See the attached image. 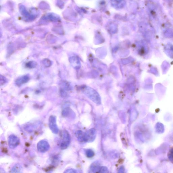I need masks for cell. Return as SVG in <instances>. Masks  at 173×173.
Wrapping results in <instances>:
<instances>
[{
  "label": "cell",
  "mask_w": 173,
  "mask_h": 173,
  "mask_svg": "<svg viewBox=\"0 0 173 173\" xmlns=\"http://www.w3.org/2000/svg\"><path fill=\"white\" fill-rule=\"evenodd\" d=\"M71 142V137L68 131L64 130L63 133V138L61 143V149L62 150L66 149L68 147Z\"/></svg>",
  "instance_id": "obj_1"
},
{
  "label": "cell",
  "mask_w": 173,
  "mask_h": 173,
  "mask_svg": "<svg viewBox=\"0 0 173 173\" xmlns=\"http://www.w3.org/2000/svg\"><path fill=\"white\" fill-rule=\"evenodd\" d=\"M96 136V131L94 128L89 130L84 134L85 142H92L94 141Z\"/></svg>",
  "instance_id": "obj_2"
},
{
  "label": "cell",
  "mask_w": 173,
  "mask_h": 173,
  "mask_svg": "<svg viewBox=\"0 0 173 173\" xmlns=\"http://www.w3.org/2000/svg\"><path fill=\"white\" fill-rule=\"evenodd\" d=\"M48 125L52 132L54 134H57L59 128L57 124V118L55 116H50L48 120Z\"/></svg>",
  "instance_id": "obj_3"
},
{
  "label": "cell",
  "mask_w": 173,
  "mask_h": 173,
  "mask_svg": "<svg viewBox=\"0 0 173 173\" xmlns=\"http://www.w3.org/2000/svg\"><path fill=\"white\" fill-rule=\"evenodd\" d=\"M50 148V146L49 143L46 140L40 141L37 144L38 150L40 153H45L49 150Z\"/></svg>",
  "instance_id": "obj_4"
},
{
  "label": "cell",
  "mask_w": 173,
  "mask_h": 173,
  "mask_svg": "<svg viewBox=\"0 0 173 173\" xmlns=\"http://www.w3.org/2000/svg\"><path fill=\"white\" fill-rule=\"evenodd\" d=\"M20 140L18 137L14 135H10L8 139V145L10 149H14L20 144Z\"/></svg>",
  "instance_id": "obj_5"
},
{
  "label": "cell",
  "mask_w": 173,
  "mask_h": 173,
  "mask_svg": "<svg viewBox=\"0 0 173 173\" xmlns=\"http://www.w3.org/2000/svg\"><path fill=\"white\" fill-rule=\"evenodd\" d=\"M112 6L116 9H121L123 8L126 4L125 0H111Z\"/></svg>",
  "instance_id": "obj_6"
},
{
  "label": "cell",
  "mask_w": 173,
  "mask_h": 173,
  "mask_svg": "<svg viewBox=\"0 0 173 173\" xmlns=\"http://www.w3.org/2000/svg\"><path fill=\"white\" fill-rule=\"evenodd\" d=\"M100 162L96 161L93 162L90 166L89 170V173H100L101 167Z\"/></svg>",
  "instance_id": "obj_7"
},
{
  "label": "cell",
  "mask_w": 173,
  "mask_h": 173,
  "mask_svg": "<svg viewBox=\"0 0 173 173\" xmlns=\"http://www.w3.org/2000/svg\"><path fill=\"white\" fill-rule=\"evenodd\" d=\"M29 78L28 76H23L16 80V84L17 86H20L23 84L27 83L29 81Z\"/></svg>",
  "instance_id": "obj_8"
},
{
  "label": "cell",
  "mask_w": 173,
  "mask_h": 173,
  "mask_svg": "<svg viewBox=\"0 0 173 173\" xmlns=\"http://www.w3.org/2000/svg\"><path fill=\"white\" fill-rule=\"evenodd\" d=\"M85 133L81 130H78L75 133V135L78 141L81 142H85L84 141Z\"/></svg>",
  "instance_id": "obj_9"
},
{
  "label": "cell",
  "mask_w": 173,
  "mask_h": 173,
  "mask_svg": "<svg viewBox=\"0 0 173 173\" xmlns=\"http://www.w3.org/2000/svg\"><path fill=\"white\" fill-rule=\"evenodd\" d=\"M22 167L20 164H16L10 170L12 173H21L22 172Z\"/></svg>",
  "instance_id": "obj_10"
},
{
  "label": "cell",
  "mask_w": 173,
  "mask_h": 173,
  "mask_svg": "<svg viewBox=\"0 0 173 173\" xmlns=\"http://www.w3.org/2000/svg\"><path fill=\"white\" fill-rule=\"evenodd\" d=\"M72 111L68 107L65 108L62 112V115L63 116L67 117L69 116L71 114Z\"/></svg>",
  "instance_id": "obj_11"
},
{
  "label": "cell",
  "mask_w": 173,
  "mask_h": 173,
  "mask_svg": "<svg viewBox=\"0 0 173 173\" xmlns=\"http://www.w3.org/2000/svg\"><path fill=\"white\" fill-rule=\"evenodd\" d=\"M86 155L88 158H92L94 155V152L91 149H88L86 151Z\"/></svg>",
  "instance_id": "obj_12"
},
{
  "label": "cell",
  "mask_w": 173,
  "mask_h": 173,
  "mask_svg": "<svg viewBox=\"0 0 173 173\" xmlns=\"http://www.w3.org/2000/svg\"><path fill=\"white\" fill-rule=\"evenodd\" d=\"M37 65V63L34 61H30L27 63L26 66L29 68H34Z\"/></svg>",
  "instance_id": "obj_13"
},
{
  "label": "cell",
  "mask_w": 173,
  "mask_h": 173,
  "mask_svg": "<svg viewBox=\"0 0 173 173\" xmlns=\"http://www.w3.org/2000/svg\"><path fill=\"white\" fill-rule=\"evenodd\" d=\"M109 172V170L106 167L101 166L100 173H107Z\"/></svg>",
  "instance_id": "obj_14"
},
{
  "label": "cell",
  "mask_w": 173,
  "mask_h": 173,
  "mask_svg": "<svg viewBox=\"0 0 173 173\" xmlns=\"http://www.w3.org/2000/svg\"><path fill=\"white\" fill-rule=\"evenodd\" d=\"M77 172H78L77 170L73 169L72 168L68 169L65 170L64 172V173H76Z\"/></svg>",
  "instance_id": "obj_15"
},
{
  "label": "cell",
  "mask_w": 173,
  "mask_h": 173,
  "mask_svg": "<svg viewBox=\"0 0 173 173\" xmlns=\"http://www.w3.org/2000/svg\"><path fill=\"white\" fill-rule=\"evenodd\" d=\"M43 63L46 67H49L51 65V61L47 59L44 60Z\"/></svg>",
  "instance_id": "obj_16"
},
{
  "label": "cell",
  "mask_w": 173,
  "mask_h": 173,
  "mask_svg": "<svg viewBox=\"0 0 173 173\" xmlns=\"http://www.w3.org/2000/svg\"><path fill=\"white\" fill-rule=\"evenodd\" d=\"M124 168L123 166H121L120 168L119 171V173H123L124 172Z\"/></svg>",
  "instance_id": "obj_17"
}]
</instances>
